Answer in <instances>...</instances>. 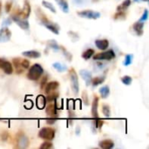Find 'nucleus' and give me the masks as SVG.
I'll return each mask as SVG.
<instances>
[{
    "instance_id": "aec40b11",
    "label": "nucleus",
    "mask_w": 149,
    "mask_h": 149,
    "mask_svg": "<svg viewBox=\"0 0 149 149\" xmlns=\"http://www.w3.org/2000/svg\"><path fill=\"white\" fill-rule=\"evenodd\" d=\"M12 63H13V65L15 66V69H16L17 73H18V74L22 73L24 69L21 65V59H20V58H13Z\"/></svg>"
},
{
    "instance_id": "a19ab883",
    "label": "nucleus",
    "mask_w": 149,
    "mask_h": 149,
    "mask_svg": "<svg viewBox=\"0 0 149 149\" xmlns=\"http://www.w3.org/2000/svg\"><path fill=\"white\" fill-rule=\"evenodd\" d=\"M10 23H11V19H10V18H7V19H5V20L3 22V24H2V26H3V27H6V25H9V24H10Z\"/></svg>"
},
{
    "instance_id": "39448f33",
    "label": "nucleus",
    "mask_w": 149,
    "mask_h": 149,
    "mask_svg": "<svg viewBox=\"0 0 149 149\" xmlns=\"http://www.w3.org/2000/svg\"><path fill=\"white\" fill-rule=\"evenodd\" d=\"M115 58V53L113 50H107L103 52L97 53L93 56L94 60H112Z\"/></svg>"
},
{
    "instance_id": "dca6fc26",
    "label": "nucleus",
    "mask_w": 149,
    "mask_h": 149,
    "mask_svg": "<svg viewBox=\"0 0 149 149\" xmlns=\"http://www.w3.org/2000/svg\"><path fill=\"white\" fill-rule=\"evenodd\" d=\"M79 75L81 76V78L86 81V85L88 86V85H90V83H91V81H92V79H93V77H92V73L90 72H88V71H86V70H84V69H82V70H80L79 71Z\"/></svg>"
},
{
    "instance_id": "473e14b6",
    "label": "nucleus",
    "mask_w": 149,
    "mask_h": 149,
    "mask_svg": "<svg viewBox=\"0 0 149 149\" xmlns=\"http://www.w3.org/2000/svg\"><path fill=\"white\" fill-rule=\"evenodd\" d=\"M132 81H133L132 77H130V76H128V75H126V76H124V77L121 78V82H122L124 85H126V86L131 85V84H132Z\"/></svg>"
},
{
    "instance_id": "4be33fe9",
    "label": "nucleus",
    "mask_w": 149,
    "mask_h": 149,
    "mask_svg": "<svg viewBox=\"0 0 149 149\" xmlns=\"http://www.w3.org/2000/svg\"><path fill=\"white\" fill-rule=\"evenodd\" d=\"M55 1L58 4V6L61 8L63 12H65V13L69 12V5H68V3L65 0H55Z\"/></svg>"
},
{
    "instance_id": "bb28decb",
    "label": "nucleus",
    "mask_w": 149,
    "mask_h": 149,
    "mask_svg": "<svg viewBox=\"0 0 149 149\" xmlns=\"http://www.w3.org/2000/svg\"><path fill=\"white\" fill-rule=\"evenodd\" d=\"M52 66L54 69H56L58 72H63L66 70V66L62 65L61 63H58V62H55L52 64Z\"/></svg>"
},
{
    "instance_id": "5701e85b",
    "label": "nucleus",
    "mask_w": 149,
    "mask_h": 149,
    "mask_svg": "<svg viewBox=\"0 0 149 149\" xmlns=\"http://www.w3.org/2000/svg\"><path fill=\"white\" fill-rule=\"evenodd\" d=\"M100 96H101L102 99H107L109 96V93H110V88H109V86H102L100 89Z\"/></svg>"
},
{
    "instance_id": "b1692460",
    "label": "nucleus",
    "mask_w": 149,
    "mask_h": 149,
    "mask_svg": "<svg viewBox=\"0 0 149 149\" xmlns=\"http://www.w3.org/2000/svg\"><path fill=\"white\" fill-rule=\"evenodd\" d=\"M131 4V0H125L121 4H120L117 7V10H122V11H126L127 9L130 6Z\"/></svg>"
},
{
    "instance_id": "7ed1b4c3",
    "label": "nucleus",
    "mask_w": 149,
    "mask_h": 149,
    "mask_svg": "<svg viewBox=\"0 0 149 149\" xmlns=\"http://www.w3.org/2000/svg\"><path fill=\"white\" fill-rule=\"evenodd\" d=\"M69 76H70V80H71V86L72 89L74 93V94H78L79 92V77L76 72V71L72 68L69 71Z\"/></svg>"
},
{
    "instance_id": "423d86ee",
    "label": "nucleus",
    "mask_w": 149,
    "mask_h": 149,
    "mask_svg": "<svg viewBox=\"0 0 149 149\" xmlns=\"http://www.w3.org/2000/svg\"><path fill=\"white\" fill-rule=\"evenodd\" d=\"M51 104H49L46 108H45V112L46 114L49 118H52V119H58V107H57V101H53V102H50Z\"/></svg>"
},
{
    "instance_id": "c756f323",
    "label": "nucleus",
    "mask_w": 149,
    "mask_h": 149,
    "mask_svg": "<svg viewBox=\"0 0 149 149\" xmlns=\"http://www.w3.org/2000/svg\"><path fill=\"white\" fill-rule=\"evenodd\" d=\"M126 16H127L126 11L118 10V11H117V13L113 16V18H114L115 20H118V19H121V20H123V19H125V18H126Z\"/></svg>"
},
{
    "instance_id": "58836bf2",
    "label": "nucleus",
    "mask_w": 149,
    "mask_h": 149,
    "mask_svg": "<svg viewBox=\"0 0 149 149\" xmlns=\"http://www.w3.org/2000/svg\"><path fill=\"white\" fill-rule=\"evenodd\" d=\"M11 5H12L11 2H7V3H5V11H6L7 13H9L10 10H11Z\"/></svg>"
},
{
    "instance_id": "79ce46f5",
    "label": "nucleus",
    "mask_w": 149,
    "mask_h": 149,
    "mask_svg": "<svg viewBox=\"0 0 149 149\" xmlns=\"http://www.w3.org/2000/svg\"><path fill=\"white\" fill-rule=\"evenodd\" d=\"M46 81H47V76H45V77H43V79H42V81H41V84H40V86H41V88H42V89L45 87Z\"/></svg>"
},
{
    "instance_id": "c03bdc74",
    "label": "nucleus",
    "mask_w": 149,
    "mask_h": 149,
    "mask_svg": "<svg viewBox=\"0 0 149 149\" xmlns=\"http://www.w3.org/2000/svg\"><path fill=\"white\" fill-rule=\"evenodd\" d=\"M135 2H138V1H148V0H134Z\"/></svg>"
},
{
    "instance_id": "2f4dec72",
    "label": "nucleus",
    "mask_w": 149,
    "mask_h": 149,
    "mask_svg": "<svg viewBox=\"0 0 149 149\" xmlns=\"http://www.w3.org/2000/svg\"><path fill=\"white\" fill-rule=\"evenodd\" d=\"M133 58H134L133 54H127V55H126L125 60H124V65L125 66L130 65L132 64V62H133Z\"/></svg>"
},
{
    "instance_id": "c85d7f7f",
    "label": "nucleus",
    "mask_w": 149,
    "mask_h": 149,
    "mask_svg": "<svg viewBox=\"0 0 149 149\" xmlns=\"http://www.w3.org/2000/svg\"><path fill=\"white\" fill-rule=\"evenodd\" d=\"M42 5H43L45 8H46V9L50 10L51 11H52L53 13H56V9H55V7L53 6V4H52V3L43 0V1H42Z\"/></svg>"
},
{
    "instance_id": "2eb2a0df",
    "label": "nucleus",
    "mask_w": 149,
    "mask_h": 149,
    "mask_svg": "<svg viewBox=\"0 0 149 149\" xmlns=\"http://www.w3.org/2000/svg\"><path fill=\"white\" fill-rule=\"evenodd\" d=\"M95 45L98 49L105 51L109 46V41L107 39H97L95 41Z\"/></svg>"
},
{
    "instance_id": "20e7f679",
    "label": "nucleus",
    "mask_w": 149,
    "mask_h": 149,
    "mask_svg": "<svg viewBox=\"0 0 149 149\" xmlns=\"http://www.w3.org/2000/svg\"><path fill=\"white\" fill-rule=\"evenodd\" d=\"M38 136L45 141H52L55 137V130L51 127H43L38 132Z\"/></svg>"
},
{
    "instance_id": "1a4fd4ad",
    "label": "nucleus",
    "mask_w": 149,
    "mask_h": 149,
    "mask_svg": "<svg viewBox=\"0 0 149 149\" xmlns=\"http://www.w3.org/2000/svg\"><path fill=\"white\" fill-rule=\"evenodd\" d=\"M0 68L4 72L5 74H11L13 72L12 64L3 58H0Z\"/></svg>"
},
{
    "instance_id": "cd10ccee",
    "label": "nucleus",
    "mask_w": 149,
    "mask_h": 149,
    "mask_svg": "<svg viewBox=\"0 0 149 149\" xmlns=\"http://www.w3.org/2000/svg\"><path fill=\"white\" fill-rule=\"evenodd\" d=\"M58 96H59V94L58 93H53L52 92L51 93H48V95H47V97L45 99H46V101H48V102H53V101L57 100Z\"/></svg>"
},
{
    "instance_id": "6e6552de",
    "label": "nucleus",
    "mask_w": 149,
    "mask_h": 149,
    "mask_svg": "<svg viewBox=\"0 0 149 149\" xmlns=\"http://www.w3.org/2000/svg\"><path fill=\"white\" fill-rule=\"evenodd\" d=\"M11 20H13L21 29L23 30H28L29 29V22L27 21V18H24L18 15H13L11 17Z\"/></svg>"
},
{
    "instance_id": "412c9836",
    "label": "nucleus",
    "mask_w": 149,
    "mask_h": 149,
    "mask_svg": "<svg viewBox=\"0 0 149 149\" xmlns=\"http://www.w3.org/2000/svg\"><path fill=\"white\" fill-rule=\"evenodd\" d=\"M36 103H37V107L38 109L42 110L45 107V105H46V99L45 96L43 95H38L37 97V100H36Z\"/></svg>"
},
{
    "instance_id": "f257e3e1",
    "label": "nucleus",
    "mask_w": 149,
    "mask_h": 149,
    "mask_svg": "<svg viewBox=\"0 0 149 149\" xmlns=\"http://www.w3.org/2000/svg\"><path fill=\"white\" fill-rule=\"evenodd\" d=\"M38 12L40 13V15L42 16V17L38 16V18L40 19L41 24H42L44 26H45L49 31H51L52 32H53L54 34L58 35V34H59V26H58L56 23H52V22H51L50 20H48L47 17H45V15H44V14L42 13V11L40 10L39 8H38Z\"/></svg>"
},
{
    "instance_id": "a878e982",
    "label": "nucleus",
    "mask_w": 149,
    "mask_h": 149,
    "mask_svg": "<svg viewBox=\"0 0 149 149\" xmlns=\"http://www.w3.org/2000/svg\"><path fill=\"white\" fill-rule=\"evenodd\" d=\"M94 54V50L93 49H87L86 51H85L83 53H82V58L86 60L91 58Z\"/></svg>"
},
{
    "instance_id": "4c0bfd02",
    "label": "nucleus",
    "mask_w": 149,
    "mask_h": 149,
    "mask_svg": "<svg viewBox=\"0 0 149 149\" xmlns=\"http://www.w3.org/2000/svg\"><path fill=\"white\" fill-rule=\"evenodd\" d=\"M51 45H49V46L51 47V48H52V49H54V50H59L60 49V47L58 46V45L55 42V41H50L49 42Z\"/></svg>"
},
{
    "instance_id": "6ab92c4d",
    "label": "nucleus",
    "mask_w": 149,
    "mask_h": 149,
    "mask_svg": "<svg viewBox=\"0 0 149 149\" xmlns=\"http://www.w3.org/2000/svg\"><path fill=\"white\" fill-rule=\"evenodd\" d=\"M23 56L27 57V58H38L41 56L40 52L35 50H31V51H25L22 52Z\"/></svg>"
},
{
    "instance_id": "72a5a7b5",
    "label": "nucleus",
    "mask_w": 149,
    "mask_h": 149,
    "mask_svg": "<svg viewBox=\"0 0 149 149\" xmlns=\"http://www.w3.org/2000/svg\"><path fill=\"white\" fill-rule=\"evenodd\" d=\"M52 147H53V145H52V142L45 141V142H44V143H42V144H41V146L39 147V148L40 149H49V148H52Z\"/></svg>"
},
{
    "instance_id": "a211bd4d",
    "label": "nucleus",
    "mask_w": 149,
    "mask_h": 149,
    "mask_svg": "<svg viewBox=\"0 0 149 149\" xmlns=\"http://www.w3.org/2000/svg\"><path fill=\"white\" fill-rule=\"evenodd\" d=\"M99 147L102 149H112L114 147V142L111 140H104L99 143Z\"/></svg>"
},
{
    "instance_id": "f03ea898",
    "label": "nucleus",
    "mask_w": 149,
    "mask_h": 149,
    "mask_svg": "<svg viewBox=\"0 0 149 149\" xmlns=\"http://www.w3.org/2000/svg\"><path fill=\"white\" fill-rule=\"evenodd\" d=\"M43 73H44L43 67L39 64H34L30 67L29 72L27 73V78L30 80L37 81L38 79H39V78L42 76Z\"/></svg>"
},
{
    "instance_id": "37998d69",
    "label": "nucleus",
    "mask_w": 149,
    "mask_h": 149,
    "mask_svg": "<svg viewBox=\"0 0 149 149\" xmlns=\"http://www.w3.org/2000/svg\"><path fill=\"white\" fill-rule=\"evenodd\" d=\"M56 120H57V119L48 118V119H46V123H47V124H49V125H52V124H54Z\"/></svg>"
},
{
    "instance_id": "f8f14e48",
    "label": "nucleus",
    "mask_w": 149,
    "mask_h": 149,
    "mask_svg": "<svg viewBox=\"0 0 149 149\" xmlns=\"http://www.w3.org/2000/svg\"><path fill=\"white\" fill-rule=\"evenodd\" d=\"M58 86H59V83L58 81H51L45 86V92L47 94L51 93L54 92L56 89H58Z\"/></svg>"
},
{
    "instance_id": "7c9ffc66",
    "label": "nucleus",
    "mask_w": 149,
    "mask_h": 149,
    "mask_svg": "<svg viewBox=\"0 0 149 149\" xmlns=\"http://www.w3.org/2000/svg\"><path fill=\"white\" fill-rule=\"evenodd\" d=\"M102 113L103 114L107 117V118H109L111 116V110H110V107L108 105H106L104 104L102 106Z\"/></svg>"
},
{
    "instance_id": "f704fd0d",
    "label": "nucleus",
    "mask_w": 149,
    "mask_h": 149,
    "mask_svg": "<svg viewBox=\"0 0 149 149\" xmlns=\"http://www.w3.org/2000/svg\"><path fill=\"white\" fill-rule=\"evenodd\" d=\"M94 124H95V126H96V127H97L98 129H100V128L102 127L103 124H104V121H103L102 120L97 118V119H95V120H94Z\"/></svg>"
},
{
    "instance_id": "0eeeda50",
    "label": "nucleus",
    "mask_w": 149,
    "mask_h": 149,
    "mask_svg": "<svg viewBox=\"0 0 149 149\" xmlns=\"http://www.w3.org/2000/svg\"><path fill=\"white\" fill-rule=\"evenodd\" d=\"M77 14L83 18H87V19H98L100 17V13L98 11L91 10H82L77 12Z\"/></svg>"
},
{
    "instance_id": "9b49d317",
    "label": "nucleus",
    "mask_w": 149,
    "mask_h": 149,
    "mask_svg": "<svg viewBox=\"0 0 149 149\" xmlns=\"http://www.w3.org/2000/svg\"><path fill=\"white\" fill-rule=\"evenodd\" d=\"M31 14V5L29 3L28 0H24V7L21 12H19L18 16L24 17V18H28V17Z\"/></svg>"
},
{
    "instance_id": "ddd939ff",
    "label": "nucleus",
    "mask_w": 149,
    "mask_h": 149,
    "mask_svg": "<svg viewBox=\"0 0 149 149\" xmlns=\"http://www.w3.org/2000/svg\"><path fill=\"white\" fill-rule=\"evenodd\" d=\"M29 144V140L24 134H21L17 137V148H26Z\"/></svg>"
},
{
    "instance_id": "e433bc0d",
    "label": "nucleus",
    "mask_w": 149,
    "mask_h": 149,
    "mask_svg": "<svg viewBox=\"0 0 149 149\" xmlns=\"http://www.w3.org/2000/svg\"><path fill=\"white\" fill-rule=\"evenodd\" d=\"M148 10H144V13L142 14V16H141V17L140 18L139 21L145 22L146 20H148Z\"/></svg>"
},
{
    "instance_id": "ea45409f",
    "label": "nucleus",
    "mask_w": 149,
    "mask_h": 149,
    "mask_svg": "<svg viewBox=\"0 0 149 149\" xmlns=\"http://www.w3.org/2000/svg\"><path fill=\"white\" fill-rule=\"evenodd\" d=\"M8 137H9V134L7 133V132H3L2 134H1V139H2V141H7V139H8Z\"/></svg>"
},
{
    "instance_id": "393cba45",
    "label": "nucleus",
    "mask_w": 149,
    "mask_h": 149,
    "mask_svg": "<svg viewBox=\"0 0 149 149\" xmlns=\"http://www.w3.org/2000/svg\"><path fill=\"white\" fill-rule=\"evenodd\" d=\"M105 79H106V78H105L104 76H103V77H96V78L92 79L91 83L93 84V86H97L101 85L102 83H104Z\"/></svg>"
},
{
    "instance_id": "f3484780",
    "label": "nucleus",
    "mask_w": 149,
    "mask_h": 149,
    "mask_svg": "<svg viewBox=\"0 0 149 149\" xmlns=\"http://www.w3.org/2000/svg\"><path fill=\"white\" fill-rule=\"evenodd\" d=\"M133 29H134V32H135L138 36H141V35L143 34L144 22L138 21V22L134 23V25H133Z\"/></svg>"
},
{
    "instance_id": "4468645a",
    "label": "nucleus",
    "mask_w": 149,
    "mask_h": 149,
    "mask_svg": "<svg viewBox=\"0 0 149 149\" xmlns=\"http://www.w3.org/2000/svg\"><path fill=\"white\" fill-rule=\"evenodd\" d=\"M98 106H99V98L97 96L94 97L93 100V104H92V116L94 119L99 118V114H98Z\"/></svg>"
},
{
    "instance_id": "c9c22d12",
    "label": "nucleus",
    "mask_w": 149,
    "mask_h": 149,
    "mask_svg": "<svg viewBox=\"0 0 149 149\" xmlns=\"http://www.w3.org/2000/svg\"><path fill=\"white\" fill-rule=\"evenodd\" d=\"M21 65H22V67L25 70V69H28L29 67H30V62H29V60H27V59H23V60H21Z\"/></svg>"
},
{
    "instance_id": "9d476101",
    "label": "nucleus",
    "mask_w": 149,
    "mask_h": 149,
    "mask_svg": "<svg viewBox=\"0 0 149 149\" xmlns=\"http://www.w3.org/2000/svg\"><path fill=\"white\" fill-rule=\"evenodd\" d=\"M11 31L7 27H2L0 29V43H5L10 40Z\"/></svg>"
}]
</instances>
